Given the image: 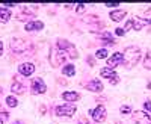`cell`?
<instances>
[{"mask_svg":"<svg viewBox=\"0 0 151 124\" xmlns=\"http://www.w3.org/2000/svg\"><path fill=\"white\" fill-rule=\"evenodd\" d=\"M88 89L89 91H94V92H100V91H103V83L100 82L98 79H94L91 82H88Z\"/></svg>","mask_w":151,"mask_h":124,"instance_id":"8fae6325","label":"cell"},{"mask_svg":"<svg viewBox=\"0 0 151 124\" xmlns=\"http://www.w3.org/2000/svg\"><path fill=\"white\" fill-rule=\"evenodd\" d=\"M44 27L42 21H30V23H26V26H24V29L26 30H41Z\"/></svg>","mask_w":151,"mask_h":124,"instance_id":"5bb4252c","label":"cell"},{"mask_svg":"<svg viewBox=\"0 0 151 124\" xmlns=\"http://www.w3.org/2000/svg\"><path fill=\"white\" fill-rule=\"evenodd\" d=\"M6 105H8L9 107H15V106L18 105V102H17V98H15L14 95H9V97H6Z\"/></svg>","mask_w":151,"mask_h":124,"instance_id":"44dd1931","label":"cell"},{"mask_svg":"<svg viewBox=\"0 0 151 124\" xmlns=\"http://www.w3.org/2000/svg\"><path fill=\"white\" fill-rule=\"evenodd\" d=\"M53 56H55V59H53V64H55V65H62V64L65 62V59H67V53L62 52V50H59V48H58V52H56Z\"/></svg>","mask_w":151,"mask_h":124,"instance_id":"4fadbf2b","label":"cell"},{"mask_svg":"<svg viewBox=\"0 0 151 124\" xmlns=\"http://www.w3.org/2000/svg\"><path fill=\"white\" fill-rule=\"evenodd\" d=\"M119 64H122V53H119V52L113 53L112 58L107 59V65H109V68H112V70L115 68V67H118Z\"/></svg>","mask_w":151,"mask_h":124,"instance_id":"30bf717a","label":"cell"},{"mask_svg":"<svg viewBox=\"0 0 151 124\" xmlns=\"http://www.w3.org/2000/svg\"><path fill=\"white\" fill-rule=\"evenodd\" d=\"M0 95H2V88H0Z\"/></svg>","mask_w":151,"mask_h":124,"instance_id":"1f68e13d","label":"cell"},{"mask_svg":"<svg viewBox=\"0 0 151 124\" xmlns=\"http://www.w3.org/2000/svg\"><path fill=\"white\" fill-rule=\"evenodd\" d=\"M95 56H97L98 59H104V58H107V50H106V48H101V50H98V52L95 53Z\"/></svg>","mask_w":151,"mask_h":124,"instance_id":"603a6c76","label":"cell"},{"mask_svg":"<svg viewBox=\"0 0 151 124\" xmlns=\"http://www.w3.org/2000/svg\"><path fill=\"white\" fill-rule=\"evenodd\" d=\"M17 124H20V123H17Z\"/></svg>","mask_w":151,"mask_h":124,"instance_id":"e575fe53","label":"cell"},{"mask_svg":"<svg viewBox=\"0 0 151 124\" xmlns=\"http://www.w3.org/2000/svg\"><path fill=\"white\" fill-rule=\"evenodd\" d=\"M144 106H145V109H147V110H150V112H151V102H145V103H144Z\"/></svg>","mask_w":151,"mask_h":124,"instance_id":"83f0119b","label":"cell"},{"mask_svg":"<svg viewBox=\"0 0 151 124\" xmlns=\"http://www.w3.org/2000/svg\"><path fill=\"white\" fill-rule=\"evenodd\" d=\"M62 97H64V100H67V102H77L80 95L77 92H64Z\"/></svg>","mask_w":151,"mask_h":124,"instance_id":"e0dca14e","label":"cell"},{"mask_svg":"<svg viewBox=\"0 0 151 124\" xmlns=\"http://www.w3.org/2000/svg\"><path fill=\"white\" fill-rule=\"evenodd\" d=\"M144 26H145V21H142V20H139V18H134V20H129L127 23H125L124 30H129L130 27H133L134 30H141Z\"/></svg>","mask_w":151,"mask_h":124,"instance_id":"9c48e42d","label":"cell"},{"mask_svg":"<svg viewBox=\"0 0 151 124\" xmlns=\"http://www.w3.org/2000/svg\"><path fill=\"white\" fill-rule=\"evenodd\" d=\"M121 112L122 114H130L132 109H130V106H121Z\"/></svg>","mask_w":151,"mask_h":124,"instance_id":"d4e9b609","label":"cell"},{"mask_svg":"<svg viewBox=\"0 0 151 124\" xmlns=\"http://www.w3.org/2000/svg\"><path fill=\"white\" fill-rule=\"evenodd\" d=\"M45 91H47V86H45L42 79L36 77V79L32 80V92L33 94H44Z\"/></svg>","mask_w":151,"mask_h":124,"instance_id":"5b68a950","label":"cell"},{"mask_svg":"<svg viewBox=\"0 0 151 124\" xmlns=\"http://www.w3.org/2000/svg\"><path fill=\"white\" fill-rule=\"evenodd\" d=\"M11 91L14 92V94H23L24 92V86L21 83H18V82H14V83H12V86H11Z\"/></svg>","mask_w":151,"mask_h":124,"instance_id":"d6986e66","label":"cell"},{"mask_svg":"<svg viewBox=\"0 0 151 124\" xmlns=\"http://www.w3.org/2000/svg\"><path fill=\"white\" fill-rule=\"evenodd\" d=\"M144 21L145 23H151V9L144 12Z\"/></svg>","mask_w":151,"mask_h":124,"instance_id":"cb8c5ba5","label":"cell"},{"mask_svg":"<svg viewBox=\"0 0 151 124\" xmlns=\"http://www.w3.org/2000/svg\"><path fill=\"white\" fill-rule=\"evenodd\" d=\"M89 115H92L94 121L103 123V121L106 120V107L101 106V105H98L95 109H91V110H89Z\"/></svg>","mask_w":151,"mask_h":124,"instance_id":"3957f363","label":"cell"},{"mask_svg":"<svg viewBox=\"0 0 151 124\" xmlns=\"http://www.w3.org/2000/svg\"><path fill=\"white\" fill-rule=\"evenodd\" d=\"M2 55H3V44L0 43V56H2Z\"/></svg>","mask_w":151,"mask_h":124,"instance_id":"4dcf8cb0","label":"cell"},{"mask_svg":"<svg viewBox=\"0 0 151 124\" xmlns=\"http://www.w3.org/2000/svg\"><path fill=\"white\" fill-rule=\"evenodd\" d=\"M119 3H106V6H109V8H112V6H118Z\"/></svg>","mask_w":151,"mask_h":124,"instance_id":"f546056e","label":"cell"},{"mask_svg":"<svg viewBox=\"0 0 151 124\" xmlns=\"http://www.w3.org/2000/svg\"><path fill=\"white\" fill-rule=\"evenodd\" d=\"M100 38H101V40H103V43H104V44H107V45H113V44H115V41H113L112 35H110L109 32H103V33H100Z\"/></svg>","mask_w":151,"mask_h":124,"instance_id":"2e32d148","label":"cell"},{"mask_svg":"<svg viewBox=\"0 0 151 124\" xmlns=\"http://www.w3.org/2000/svg\"><path fill=\"white\" fill-rule=\"evenodd\" d=\"M11 48L15 53H24L29 48V44L26 41H23V40H14L11 43Z\"/></svg>","mask_w":151,"mask_h":124,"instance_id":"8992f818","label":"cell"},{"mask_svg":"<svg viewBox=\"0 0 151 124\" xmlns=\"http://www.w3.org/2000/svg\"><path fill=\"white\" fill-rule=\"evenodd\" d=\"M56 115L59 117H73L76 112V106L74 105H64V106H58L55 109Z\"/></svg>","mask_w":151,"mask_h":124,"instance_id":"277c9868","label":"cell"},{"mask_svg":"<svg viewBox=\"0 0 151 124\" xmlns=\"http://www.w3.org/2000/svg\"><path fill=\"white\" fill-rule=\"evenodd\" d=\"M74 73H76V68H74V65H65L64 67V74L65 76H74Z\"/></svg>","mask_w":151,"mask_h":124,"instance_id":"ffe728a7","label":"cell"},{"mask_svg":"<svg viewBox=\"0 0 151 124\" xmlns=\"http://www.w3.org/2000/svg\"><path fill=\"white\" fill-rule=\"evenodd\" d=\"M115 33H116V35H118V36H122V35H124V33H125V30H124V29H121V27H118V29H116V32H115Z\"/></svg>","mask_w":151,"mask_h":124,"instance_id":"484cf974","label":"cell"},{"mask_svg":"<svg viewBox=\"0 0 151 124\" xmlns=\"http://www.w3.org/2000/svg\"><path fill=\"white\" fill-rule=\"evenodd\" d=\"M0 124H3V123H2V120H0Z\"/></svg>","mask_w":151,"mask_h":124,"instance_id":"d6a6232c","label":"cell"},{"mask_svg":"<svg viewBox=\"0 0 151 124\" xmlns=\"http://www.w3.org/2000/svg\"><path fill=\"white\" fill-rule=\"evenodd\" d=\"M150 120H151V117H150Z\"/></svg>","mask_w":151,"mask_h":124,"instance_id":"836d02e7","label":"cell"},{"mask_svg":"<svg viewBox=\"0 0 151 124\" xmlns=\"http://www.w3.org/2000/svg\"><path fill=\"white\" fill-rule=\"evenodd\" d=\"M18 71L23 74V76H30V74H33V71H35V67H33V64H21L20 67H18Z\"/></svg>","mask_w":151,"mask_h":124,"instance_id":"7c38bea8","label":"cell"},{"mask_svg":"<svg viewBox=\"0 0 151 124\" xmlns=\"http://www.w3.org/2000/svg\"><path fill=\"white\" fill-rule=\"evenodd\" d=\"M125 15H127V12L125 11H112L110 12V18L113 21H121L125 18Z\"/></svg>","mask_w":151,"mask_h":124,"instance_id":"9a60e30c","label":"cell"},{"mask_svg":"<svg viewBox=\"0 0 151 124\" xmlns=\"http://www.w3.org/2000/svg\"><path fill=\"white\" fill-rule=\"evenodd\" d=\"M9 17H11L9 9H6V8H0V21H2V23H6V21L9 20Z\"/></svg>","mask_w":151,"mask_h":124,"instance_id":"ac0fdd59","label":"cell"},{"mask_svg":"<svg viewBox=\"0 0 151 124\" xmlns=\"http://www.w3.org/2000/svg\"><path fill=\"white\" fill-rule=\"evenodd\" d=\"M58 48H59V50H62V52H65V53H68V56L71 59L77 58V50H76V47L71 43L65 41V40H58Z\"/></svg>","mask_w":151,"mask_h":124,"instance_id":"7a4b0ae2","label":"cell"},{"mask_svg":"<svg viewBox=\"0 0 151 124\" xmlns=\"http://www.w3.org/2000/svg\"><path fill=\"white\" fill-rule=\"evenodd\" d=\"M79 124H89V121H86V118H85V117H82V118L79 120Z\"/></svg>","mask_w":151,"mask_h":124,"instance_id":"f1b7e54d","label":"cell"},{"mask_svg":"<svg viewBox=\"0 0 151 124\" xmlns=\"http://www.w3.org/2000/svg\"><path fill=\"white\" fill-rule=\"evenodd\" d=\"M100 74H101V77H107L112 85H116L119 82V77L116 76V73L113 71L112 68H103L101 71H100Z\"/></svg>","mask_w":151,"mask_h":124,"instance_id":"52a82bcc","label":"cell"},{"mask_svg":"<svg viewBox=\"0 0 151 124\" xmlns=\"http://www.w3.org/2000/svg\"><path fill=\"white\" fill-rule=\"evenodd\" d=\"M144 67L147 70H151V52H148L147 56H145V59H144Z\"/></svg>","mask_w":151,"mask_h":124,"instance_id":"7402d4cb","label":"cell"},{"mask_svg":"<svg viewBox=\"0 0 151 124\" xmlns=\"http://www.w3.org/2000/svg\"><path fill=\"white\" fill-rule=\"evenodd\" d=\"M139 59H141V50L134 45L127 47L122 53V62L127 67H134L139 62Z\"/></svg>","mask_w":151,"mask_h":124,"instance_id":"6da1fadb","label":"cell"},{"mask_svg":"<svg viewBox=\"0 0 151 124\" xmlns=\"http://www.w3.org/2000/svg\"><path fill=\"white\" fill-rule=\"evenodd\" d=\"M76 11H77V12H83V11H85V5H82V3H80V5H77Z\"/></svg>","mask_w":151,"mask_h":124,"instance_id":"4316f807","label":"cell"},{"mask_svg":"<svg viewBox=\"0 0 151 124\" xmlns=\"http://www.w3.org/2000/svg\"><path fill=\"white\" fill-rule=\"evenodd\" d=\"M133 121L136 124H150L151 123L150 115H147L145 112H142V110H137V112L133 114Z\"/></svg>","mask_w":151,"mask_h":124,"instance_id":"ba28073f","label":"cell"}]
</instances>
